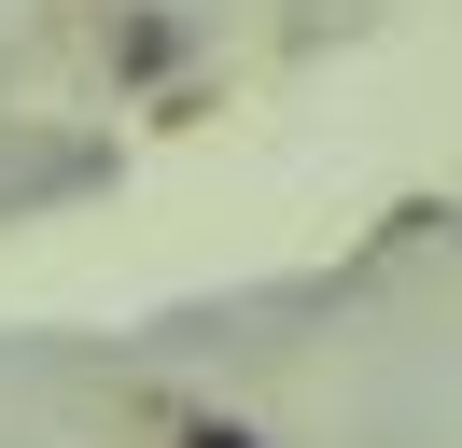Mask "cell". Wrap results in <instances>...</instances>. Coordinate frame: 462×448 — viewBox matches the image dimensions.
Masks as SVG:
<instances>
[{"label": "cell", "mask_w": 462, "mask_h": 448, "mask_svg": "<svg viewBox=\"0 0 462 448\" xmlns=\"http://www.w3.org/2000/svg\"><path fill=\"white\" fill-rule=\"evenodd\" d=\"M182 448H253V434H238V420H197V434H182Z\"/></svg>", "instance_id": "obj_1"}]
</instances>
